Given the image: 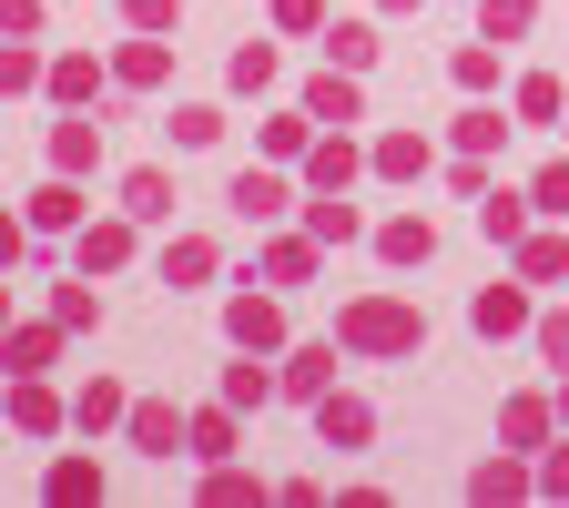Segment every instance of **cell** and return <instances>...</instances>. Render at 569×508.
<instances>
[{
  "instance_id": "cell-25",
  "label": "cell",
  "mask_w": 569,
  "mask_h": 508,
  "mask_svg": "<svg viewBox=\"0 0 569 508\" xmlns=\"http://www.w3.org/2000/svg\"><path fill=\"white\" fill-rule=\"evenodd\" d=\"M326 61L336 71H377V21H326Z\"/></svg>"
},
{
  "instance_id": "cell-35",
  "label": "cell",
  "mask_w": 569,
  "mask_h": 508,
  "mask_svg": "<svg viewBox=\"0 0 569 508\" xmlns=\"http://www.w3.org/2000/svg\"><path fill=\"white\" fill-rule=\"evenodd\" d=\"M224 82H234V92H274V41H244V51L224 61Z\"/></svg>"
},
{
  "instance_id": "cell-43",
  "label": "cell",
  "mask_w": 569,
  "mask_h": 508,
  "mask_svg": "<svg viewBox=\"0 0 569 508\" xmlns=\"http://www.w3.org/2000/svg\"><path fill=\"white\" fill-rule=\"evenodd\" d=\"M122 21H132V31H173L183 0H122Z\"/></svg>"
},
{
  "instance_id": "cell-37",
  "label": "cell",
  "mask_w": 569,
  "mask_h": 508,
  "mask_svg": "<svg viewBox=\"0 0 569 508\" xmlns=\"http://www.w3.org/2000/svg\"><path fill=\"white\" fill-rule=\"evenodd\" d=\"M529 21H539V0H478V31L488 41H519Z\"/></svg>"
},
{
  "instance_id": "cell-23",
  "label": "cell",
  "mask_w": 569,
  "mask_h": 508,
  "mask_svg": "<svg viewBox=\"0 0 569 508\" xmlns=\"http://www.w3.org/2000/svg\"><path fill=\"white\" fill-rule=\"evenodd\" d=\"M41 92H51L61 112H82V102L102 92V61H82V51H61V61H51V82H41Z\"/></svg>"
},
{
  "instance_id": "cell-9",
  "label": "cell",
  "mask_w": 569,
  "mask_h": 508,
  "mask_svg": "<svg viewBox=\"0 0 569 508\" xmlns=\"http://www.w3.org/2000/svg\"><path fill=\"white\" fill-rule=\"evenodd\" d=\"M122 213H132V225H173V173L163 163H132L122 173Z\"/></svg>"
},
{
  "instance_id": "cell-7",
  "label": "cell",
  "mask_w": 569,
  "mask_h": 508,
  "mask_svg": "<svg viewBox=\"0 0 569 508\" xmlns=\"http://www.w3.org/2000/svg\"><path fill=\"white\" fill-rule=\"evenodd\" d=\"M163 71H173V51H163V31H132V41L112 51V82H122V92H153V82H163Z\"/></svg>"
},
{
  "instance_id": "cell-42",
  "label": "cell",
  "mask_w": 569,
  "mask_h": 508,
  "mask_svg": "<svg viewBox=\"0 0 569 508\" xmlns=\"http://www.w3.org/2000/svg\"><path fill=\"white\" fill-rule=\"evenodd\" d=\"M51 316H61V326H102V296H92V275H82V285H61V296H51Z\"/></svg>"
},
{
  "instance_id": "cell-8",
  "label": "cell",
  "mask_w": 569,
  "mask_h": 508,
  "mask_svg": "<svg viewBox=\"0 0 569 508\" xmlns=\"http://www.w3.org/2000/svg\"><path fill=\"white\" fill-rule=\"evenodd\" d=\"M31 235H82V173H51L31 193Z\"/></svg>"
},
{
  "instance_id": "cell-30",
  "label": "cell",
  "mask_w": 569,
  "mask_h": 508,
  "mask_svg": "<svg viewBox=\"0 0 569 508\" xmlns=\"http://www.w3.org/2000/svg\"><path fill=\"white\" fill-rule=\"evenodd\" d=\"M569 275V235H519V285H559Z\"/></svg>"
},
{
  "instance_id": "cell-26",
  "label": "cell",
  "mask_w": 569,
  "mask_h": 508,
  "mask_svg": "<svg viewBox=\"0 0 569 508\" xmlns=\"http://www.w3.org/2000/svg\"><path fill=\"white\" fill-rule=\"evenodd\" d=\"M316 255H326L316 235H274V245H264V285H306V275H316Z\"/></svg>"
},
{
  "instance_id": "cell-16",
  "label": "cell",
  "mask_w": 569,
  "mask_h": 508,
  "mask_svg": "<svg viewBox=\"0 0 569 508\" xmlns=\"http://www.w3.org/2000/svg\"><path fill=\"white\" fill-rule=\"evenodd\" d=\"M41 498H51V508H102V468H92V458H51Z\"/></svg>"
},
{
  "instance_id": "cell-13",
  "label": "cell",
  "mask_w": 569,
  "mask_h": 508,
  "mask_svg": "<svg viewBox=\"0 0 569 508\" xmlns=\"http://www.w3.org/2000/svg\"><path fill=\"white\" fill-rule=\"evenodd\" d=\"M92 163H102V122H92V112L51 122V173H92Z\"/></svg>"
},
{
  "instance_id": "cell-18",
  "label": "cell",
  "mask_w": 569,
  "mask_h": 508,
  "mask_svg": "<svg viewBox=\"0 0 569 508\" xmlns=\"http://www.w3.org/2000/svg\"><path fill=\"white\" fill-rule=\"evenodd\" d=\"M274 397H284V377L254 367V346H234V367H224V407H274Z\"/></svg>"
},
{
  "instance_id": "cell-4",
  "label": "cell",
  "mask_w": 569,
  "mask_h": 508,
  "mask_svg": "<svg viewBox=\"0 0 569 508\" xmlns=\"http://www.w3.org/2000/svg\"><path fill=\"white\" fill-rule=\"evenodd\" d=\"M61 336H71L61 316H51V326H0V367H11V377H41L51 356H61Z\"/></svg>"
},
{
  "instance_id": "cell-20",
  "label": "cell",
  "mask_w": 569,
  "mask_h": 508,
  "mask_svg": "<svg viewBox=\"0 0 569 508\" xmlns=\"http://www.w3.org/2000/svg\"><path fill=\"white\" fill-rule=\"evenodd\" d=\"M326 387H336V336H326V346H296V356H284V397H306V407H316Z\"/></svg>"
},
{
  "instance_id": "cell-27",
  "label": "cell",
  "mask_w": 569,
  "mask_h": 508,
  "mask_svg": "<svg viewBox=\"0 0 569 508\" xmlns=\"http://www.w3.org/2000/svg\"><path fill=\"white\" fill-rule=\"evenodd\" d=\"M122 417H132V397H122L112 377H92L82 397H71V427H92V438H102V427H122Z\"/></svg>"
},
{
  "instance_id": "cell-45",
  "label": "cell",
  "mask_w": 569,
  "mask_h": 508,
  "mask_svg": "<svg viewBox=\"0 0 569 508\" xmlns=\"http://www.w3.org/2000/svg\"><path fill=\"white\" fill-rule=\"evenodd\" d=\"M529 336H539V356H549V367H559V377H569V316H539V326H529Z\"/></svg>"
},
{
  "instance_id": "cell-29",
  "label": "cell",
  "mask_w": 569,
  "mask_h": 508,
  "mask_svg": "<svg viewBox=\"0 0 569 508\" xmlns=\"http://www.w3.org/2000/svg\"><path fill=\"white\" fill-rule=\"evenodd\" d=\"M183 458L224 468V458H234V407H193V448H183Z\"/></svg>"
},
{
  "instance_id": "cell-50",
  "label": "cell",
  "mask_w": 569,
  "mask_h": 508,
  "mask_svg": "<svg viewBox=\"0 0 569 508\" xmlns=\"http://www.w3.org/2000/svg\"><path fill=\"white\" fill-rule=\"evenodd\" d=\"M0 326H11V285H0Z\"/></svg>"
},
{
  "instance_id": "cell-41",
  "label": "cell",
  "mask_w": 569,
  "mask_h": 508,
  "mask_svg": "<svg viewBox=\"0 0 569 508\" xmlns=\"http://www.w3.org/2000/svg\"><path fill=\"white\" fill-rule=\"evenodd\" d=\"M529 203L549 213V225H559V213H569V153H559V163H539V183H529Z\"/></svg>"
},
{
  "instance_id": "cell-48",
  "label": "cell",
  "mask_w": 569,
  "mask_h": 508,
  "mask_svg": "<svg viewBox=\"0 0 569 508\" xmlns=\"http://www.w3.org/2000/svg\"><path fill=\"white\" fill-rule=\"evenodd\" d=\"M539 488H549V498H569V448H549V458H539Z\"/></svg>"
},
{
  "instance_id": "cell-3",
  "label": "cell",
  "mask_w": 569,
  "mask_h": 508,
  "mask_svg": "<svg viewBox=\"0 0 569 508\" xmlns=\"http://www.w3.org/2000/svg\"><path fill=\"white\" fill-rule=\"evenodd\" d=\"M316 438H326V448H367V438H377V407L326 387V397H316Z\"/></svg>"
},
{
  "instance_id": "cell-15",
  "label": "cell",
  "mask_w": 569,
  "mask_h": 508,
  "mask_svg": "<svg viewBox=\"0 0 569 508\" xmlns=\"http://www.w3.org/2000/svg\"><path fill=\"white\" fill-rule=\"evenodd\" d=\"M356 163H367V153H356V142H346V132H326V142H306V183H316V193H346V183H356Z\"/></svg>"
},
{
  "instance_id": "cell-19",
  "label": "cell",
  "mask_w": 569,
  "mask_h": 508,
  "mask_svg": "<svg viewBox=\"0 0 569 508\" xmlns=\"http://www.w3.org/2000/svg\"><path fill=\"white\" fill-rule=\"evenodd\" d=\"M529 213H539L529 193H498V183H488V193H478V235H488V245H519V235H529Z\"/></svg>"
},
{
  "instance_id": "cell-33",
  "label": "cell",
  "mask_w": 569,
  "mask_h": 508,
  "mask_svg": "<svg viewBox=\"0 0 569 508\" xmlns=\"http://www.w3.org/2000/svg\"><path fill=\"white\" fill-rule=\"evenodd\" d=\"M41 82H51V61H41V51H21V41L0 51V102H21V92H41Z\"/></svg>"
},
{
  "instance_id": "cell-21",
  "label": "cell",
  "mask_w": 569,
  "mask_h": 508,
  "mask_svg": "<svg viewBox=\"0 0 569 508\" xmlns=\"http://www.w3.org/2000/svg\"><path fill=\"white\" fill-rule=\"evenodd\" d=\"M549 427H559V397H509L498 438H509V448H549Z\"/></svg>"
},
{
  "instance_id": "cell-24",
  "label": "cell",
  "mask_w": 569,
  "mask_h": 508,
  "mask_svg": "<svg viewBox=\"0 0 569 508\" xmlns=\"http://www.w3.org/2000/svg\"><path fill=\"white\" fill-rule=\"evenodd\" d=\"M306 235H316V245H356V235H367V213H356L346 193H316V203H306Z\"/></svg>"
},
{
  "instance_id": "cell-38",
  "label": "cell",
  "mask_w": 569,
  "mask_h": 508,
  "mask_svg": "<svg viewBox=\"0 0 569 508\" xmlns=\"http://www.w3.org/2000/svg\"><path fill=\"white\" fill-rule=\"evenodd\" d=\"M306 142H316V112H306V102L264 122V153H274V163H284V153H306Z\"/></svg>"
},
{
  "instance_id": "cell-2",
  "label": "cell",
  "mask_w": 569,
  "mask_h": 508,
  "mask_svg": "<svg viewBox=\"0 0 569 508\" xmlns=\"http://www.w3.org/2000/svg\"><path fill=\"white\" fill-rule=\"evenodd\" d=\"M122 438H132L142 458H183V448H193V417H173L163 397H132V417H122Z\"/></svg>"
},
{
  "instance_id": "cell-44",
  "label": "cell",
  "mask_w": 569,
  "mask_h": 508,
  "mask_svg": "<svg viewBox=\"0 0 569 508\" xmlns=\"http://www.w3.org/2000/svg\"><path fill=\"white\" fill-rule=\"evenodd\" d=\"M0 41H41V0H0Z\"/></svg>"
},
{
  "instance_id": "cell-49",
  "label": "cell",
  "mask_w": 569,
  "mask_h": 508,
  "mask_svg": "<svg viewBox=\"0 0 569 508\" xmlns=\"http://www.w3.org/2000/svg\"><path fill=\"white\" fill-rule=\"evenodd\" d=\"M559 427H569V377H559Z\"/></svg>"
},
{
  "instance_id": "cell-46",
  "label": "cell",
  "mask_w": 569,
  "mask_h": 508,
  "mask_svg": "<svg viewBox=\"0 0 569 508\" xmlns=\"http://www.w3.org/2000/svg\"><path fill=\"white\" fill-rule=\"evenodd\" d=\"M274 21L284 31H326V0H274Z\"/></svg>"
},
{
  "instance_id": "cell-12",
  "label": "cell",
  "mask_w": 569,
  "mask_h": 508,
  "mask_svg": "<svg viewBox=\"0 0 569 508\" xmlns=\"http://www.w3.org/2000/svg\"><path fill=\"white\" fill-rule=\"evenodd\" d=\"M11 427H21V438H51V427H71V407L41 377H11Z\"/></svg>"
},
{
  "instance_id": "cell-51",
  "label": "cell",
  "mask_w": 569,
  "mask_h": 508,
  "mask_svg": "<svg viewBox=\"0 0 569 508\" xmlns=\"http://www.w3.org/2000/svg\"><path fill=\"white\" fill-rule=\"evenodd\" d=\"M377 11H417V0H377Z\"/></svg>"
},
{
  "instance_id": "cell-11",
  "label": "cell",
  "mask_w": 569,
  "mask_h": 508,
  "mask_svg": "<svg viewBox=\"0 0 569 508\" xmlns=\"http://www.w3.org/2000/svg\"><path fill=\"white\" fill-rule=\"evenodd\" d=\"M224 336L264 356V346H284V306H274V296H234V306H224Z\"/></svg>"
},
{
  "instance_id": "cell-39",
  "label": "cell",
  "mask_w": 569,
  "mask_h": 508,
  "mask_svg": "<svg viewBox=\"0 0 569 508\" xmlns=\"http://www.w3.org/2000/svg\"><path fill=\"white\" fill-rule=\"evenodd\" d=\"M488 82H498V41L478 31V41L458 51V92H488Z\"/></svg>"
},
{
  "instance_id": "cell-1",
  "label": "cell",
  "mask_w": 569,
  "mask_h": 508,
  "mask_svg": "<svg viewBox=\"0 0 569 508\" xmlns=\"http://www.w3.org/2000/svg\"><path fill=\"white\" fill-rule=\"evenodd\" d=\"M336 346H346V356H417V346H427V316L397 306V296H367V306L336 316Z\"/></svg>"
},
{
  "instance_id": "cell-14",
  "label": "cell",
  "mask_w": 569,
  "mask_h": 508,
  "mask_svg": "<svg viewBox=\"0 0 569 508\" xmlns=\"http://www.w3.org/2000/svg\"><path fill=\"white\" fill-rule=\"evenodd\" d=\"M377 255L387 265H427V255H438V225H427V213H387V225H377Z\"/></svg>"
},
{
  "instance_id": "cell-34",
  "label": "cell",
  "mask_w": 569,
  "mask_h": 508,
  "mask_svg": "<svg viewBox=\"0 0 569 508\" xmlns=\"http://www.w3.org/2000/svg\"><path fill=\"white\" fill-rule=\"evenodd\" d=\"M498 142H509V112L468 102V112H458V153H498Z\"/></svg>"
},
{
  "instance_id": "cell-31",
  "label": "cell",
  "mask_w": 569,
  "mask_h": 508,
  "mask_svg": "<svg viewBox=\"0 0 569 508\" xmlns=\"http://www.w3.org/2000/svg\"><path fill=\"white\" fill-rule=\"evenodd\" d=\"M529 488H539V478H529L519 458H488V468L468 478V498H478V508H498V498H529Z\"/></svg>"
},
{
  "instance_id": "cell-47",
  "label": "cell",
  "mask_w": 569,
  "mask_h": 508,
  "mask_svg": "<svg viewBox=\"0 0 569 508\" xmlns=\"http://www.w3.org/2000/svg\"><path fill=\"white\" fill-rule=\"evenodd\" d=\"M31 255V213H0V265H21Z\"/></svg>"
},
{
  "instance_id": "cell-36",
  "label": "cell",
  "mask_w": 569,
  "mask_h": 508,
  "mask_svg": "<svg viewBox=\"0 0 569 508\" xmlns=\"http://www.w3.org/2000/svg\"><path fill=\"white\" fill-rule=\"evenodd\" d=\"M163 132L183 142V153H203V142H224V112H213V102H183V112H173Z\"/></svg>"
},
{
  "instance_id": "cell-22",
  "label": "cell",
  "mask_w": 569,
  "mask_h": 508,
  "mask_svg": "<svg viewBox=\"0 0 569 508\" xmlns=\"http://www.w3.org/2000/svg\"><path fill=\"white\" fill-rule=\"evenodd\" d=\"M367 163H377L387 183H417V173L438 163V153H427V132H377V153H367Z\"/></svg>"
},
{
  "instance_id": "cell-17",
  "label": "cell",
  "mask_w": 569,
  "mask_h": 508,
  "mask_svg": "<svg viewBox=\"0 0 569 508\" xmlns=\"http://www.w3.org/2000/svg\"><path fill=\"white\" fill-rule=\"evenodd\" d=\"M132 265V213H112V225H82V275H122Z\"/></svg>"
},
{
  "instance_id": "cell-10",
  "label": "cell",
  "mask_w": 569,
  "mask_h": 508,
  "mask_svg": "<svg viewBox=\"0 0 569 508\" xmlns=\"http://www.w3.org/2000/svg\"><path fill=\"white\" fill-rule=\"evenodd\" d=\"M468 326L498 346V336H529V296L519 285H478V306H468Z\"/></svg>"
},
{
  "instance_id": "cell-28",
  "label": "cell",
  "mask_w": 569,
  "mask_h": 508,
  "mask_svg": "<svg viewBox=\"0 0 569 508\" xmlns=\"http://www.w3.org/2000/svg\"><path fill=\"white\" fill-rule=\"evenodd\" d=\"M509 112H519V122H569V92H559V71H529V82L509 92Z\"/></svg>"
},
{
  "instance_id": "cell-5",
  "label": "cell",
  "mask_w": 569,
  "mask_h": 508,
  "mask_svg": "<svg viewBox=\"0 0 569 508\" xmlns=\"http://www.w3.org/2000/svg\"><path fill=\"white\" fill-rule=\"evenodd\" d=\"M306 112H316L326 132H346V122H367V102H356V71H336V61H326L316 82H306Z\"/></svg>"
},
{
  "instance_id": "cell-40",
  "label": "cell",
  "mask_w": 569,
  "mask_h": 508,
  "mask_svg": "<svg viewBox=\"0 0 569 508\" xmlns=\"http://www.w3.org/2000/svg\"><path fill=\"white\" fill-rule=\"evenodd\" d=\"M203 498H213V508H254L264 488H254V478H244V468L224 458V468H213V478H203Z\"/></svg>"
},
{
  "instance_id": "cell-6",
  "label": "cell",
  "mask_w": 569,
  "mask_h": 508,
  "mask_svg": "<svg viewBox=\"0 0 569 508\" xmlns=\"http://www.w3.org/2000/svg\"><path fill=\"white\" fill-rule=\"evenodd\" d=\"M284 203H296V183H284L274 163H244V173H234V213H244V225H274Z\"/></svg>"
},
{
  "instance_id": "cell-32",
  "label": "cell",
  "mask_w": 569,
  "mask_h": 508,
  "mask_svg": "<svg viewBox=\"0 0 569 508\" xmlns=\"http://www.w3.org/2000/svg\"><path fill=\"white\" fill-rule=\"evenodd\" d=\"M203 275H213V245H203V235H173V245H163V285L183 296V285H203Z\"/></svg>"
}]
</instances>
